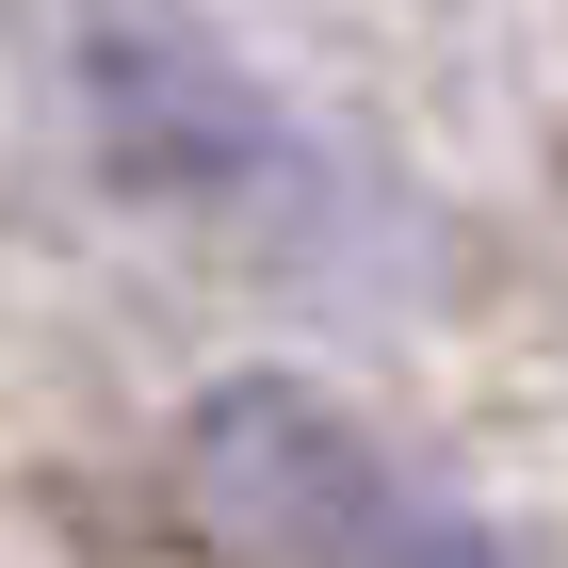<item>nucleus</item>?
I'll return each instance as SVG.
<instances>
[{
	"mask_svg": "<svg viewBox=\"0 0 568 568\" xmlns=\"http://www.w3.org/2000/svg\"><path fill=\"white\" fill-rule=\"evenodd\" d=\"M82 114H98V163L131 195H163V212H276L308 179L276 98L227 82V49H195L179 17H98L82 33Z\"/></svg>",
	"mask_w": 568,
	"mask_h": 568,
	"instance_id": "2",
	"label": "nucleus"
},
{
	"mask_svg": "<svg viewBox=\"0 0 568 568\" xmlns=\"http://www.w3.org/2000/svg\"><path fill=\"white\" fill-rule=\"evenodd\" d=\"M179 455L212 487V520L276 568H520L438 471H406L390 438L342 390H308V374H212Z\"/></svg>",
	"mask_w": 568,
	"mask_h": 568,
	"instance_id": "1",
	"label": "nucleus"
}]
</instances>
